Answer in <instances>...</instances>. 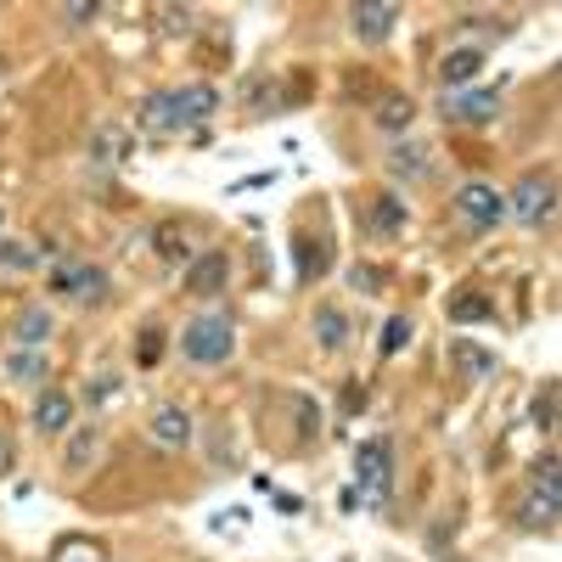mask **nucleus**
Instances as JSON below:
<instances>
[{
  "label": "nucleus",
  "mask_w": 562,
  "mask_h": 562,
  "mask_svg": "<svg viewBox=\"0 0 562 562\" xmlns=\"http://www.w3.org/2000/svg\"><path fill=\"white\" fill-rule=\"evenodd\" d=\"M220 113V90L214 85H180V90H153V97H140L135 108V124L147 130V135H186V130H198Z\"/></svg>",
  "instance_id": "nucleus-1"
},
{
  "label": "nucleus",
  "mask_w": 562,
  "mask_h": 562,
  "mask_svg": "<svg viewBox=\"0 0 562 562\" xmlns=\"http://www.w3.org/2000/svg\"><path fill=\"white\" fill-rule=\"evenodd\" d=\"M180 355L192 366H225L231 355H237V321H231L225 310H209V315H192L180 333Z\"/></svg>",
  "instance_id": "nucleus-2"
},
{
  "label": "nucleus",
  "mask_w": 562,
  "mask_h": 562,
  "mask_svg": "<svg viewBox=\"0 0 562 562\" xmlns=\"http://www.w3.org/2000/svg\"><path fill=\"white\" fill-rule=\"evenodd\" d=\"M551 209H557V175L551 169L518 175V186L506 192V220H518V225H540Z\"/></svg>",
  "instance_id": "nucleus-3"
},
{
  "label": "nucleus",
  "mask_w": 562,
  "mask_h": 562,
  "mask_svg": "<svg viewBox=\"0 0 562 562\" xmlns=\"http://www.w3.org/2000/svg\"><path fill=\"white\" fill-rule=\"evenodd\" d=\"M52 293H63L74 304H102L108 299V270L102 265H79V259H57L52 265Z\"/></svg>",
  "instance_id": "nucleus-4"
},
{
  "label": "nucleus",
  "mask_w": 562,
  "mask_h": 562,
  "mask_svg": "<svg viewBox=\"0 0 562 562\" xmlns=\"http://www.w3.org/2000/svg\"><path fill=\"white\" fill-rule=\"evenodd\" d=\"M355 484H360V495H371V501H389V484H394L389 439H366V445L355 450Z\"/></svg>",
  "instance_id": "nucleus-5"
},
{
  "label": "nucleus",
  "mask_w": 562,
  "mask_h": 562,
  "mask_svg": "<svg viewBox=\"0 0 562 562\" xmlns=\"http://www.w3.org/2000/svg\"><path fill=\"white\" fill-rule=\"evenodd\" d=\"M456 214L473 225V231H495L506 220V198L495 192V186L473 180V186H461V192H456Z\"/></svg>",
  "instance_id": "nucleus-6"
},
{
  "label": "nucleus",
  "mask_w": 562,
  "mask_h": 562,
  "mask_svg": "<svg viewBox=\"0 0 562 562\" xmlns=\"http://www.w3.org/2000/svg\"><path fill=\"white\" fill-rule=\"evenodd\" d=\"M349 23H355V40L360 45H383L400 23V7L394 0H360V7H349Z\"/></svg>",
  "instance_id": "nucleus-7"
},
{
  "label": "nucleus",
  "mask_w": 562,
  "mask_h": 562,
  "mask_svg": "<svg viewBox=\"0 0 562 562\" xmlns=\"http://www.w3.org/2000/svg\"><path fill=\"white\" fill-rule=\"evenodd\" d=\"M495 108H501L495 90H445V97H439V113L450 124H490Z\"/></svg>",
  "instance_id": "nucleus-8"
},
{
  "label": "nucleus",
  "mask_w": 562,
  "mask_h": 562,
  "mask_svg": "<svg viewBox=\"0 0 562 562\" xmlns=\"http://www.w3.org/2000/svg\"><path fill=\"white\" fill-rule=\"evenodd\" d=\"M225 276H231V259L220 248H209V254H198L192 265H186V293L214 299V293H225Z\"/></svg>",
  "instance_id": "nucleus-9"
},
{
  "label": "nucleus",
  "mask_w": 562,
  "mask_h": 562,
  "mask_svg": "<svg viewBox=\"0 0 562 562\" xmlns=\"http://www.w3.org/2000/svg\"><path fill=\"white\" fill-rule=\"evenodd\" d=\"M34 428H40L45 439L74 434V394H68V389H40V400H34Z\"/></svg>",
  "instance_id": "nucleus-10"
},
{
  "label": "nucleus",
  "mask_w": 562,
  "mask_h": 562,
  "mask_svg": "<svg viewBox=\"0 0 562 562\" xmlns=\"http://www.w3.org/2000/svg\"><path fill=\"white\" fill-rule=\"evenodd\" d=\"M479 68H484V52H479V45H461V52H450L439 63V79H445V90H467L479 79Z\"/></svg>",
  "instance_id": "nucleus-11"
},
{
  "label": "nucleus",
  "mask_w": 562,
  "mask_h": 562,
  "mask_svg": "<svg viewBox=\"0 0 562 562\" xmlns=\"http://www.w3.org/2000/svg\"><path fill=\"white\" fill-rule=\"evenodd\" d=\"M57 333V321H52V310H23L18 321H12V338L23 344V349H45V338H52Z\"/></svg>",
  "instance_id": "nucleus-12"
},
{
  "label": "nucleus",
  "mask_w": 562,
  "mask_h": 562,
  "mask_svg": "<svg viewBox=\"0 0 562 562\" xmlns=\"http://www.w3.org/2000/svg\"><path fill=\"white\" fill-rule=\"evenodd\" d=\"M153 439H158V445H169V450L192 445V416H186L180 405H164V411L153 416Z\"/></svg>",
  "instance_id": "nucleus-13"
},
{
  "label": "nucleus",
  "mask_w": 562,
  "mask_h": 562,
  "mask_svg": "<svg viewBox=\"0 0 562 562\" xmlns=\"http://www.w3.org/2000/svg\"><path fill=\"white\" fill-rule=\"evenodd\" d=\"M315 344H321L326 355H338V349L349 344V321H344V310H333V304H321V310H315Z\"/></svg>",
  "instance_id": "nucleus-14"
},
{
  "label": "nucleus",
  "mask_w": 562,
  "mask_h": 562,
  "mask_svg": "<svg viewBox=\"0 0 562 562\" xmlns=\"http://www.w3.org/2000/svg\"><path fill=\"white\" fill-rule=\"evenodd\" d=\"M529 490L562 506V456H540V461L529 467Z\"/></svg>",
  "instance_id": "nucleus-15"
},
{
  "label": "nucleus",
  "mask_w": 562,
  "mask_h": 562,
  "mask_svg": "<svg viewBox=\"0 0 562 562\" xmlns=\"http://www.w3.org/2000/svg\"><path fill=\"white\" fill-rule=\"evenodd\" d=\"M102 456V428H74L68 439V473H90V461Z\"/></svg>",
  "instance_id": "nucleus-16"
},
{
  "label": "nucleus",
  "mask_w": 562,
  "mask_h": 562,
  "mask_svg": "<svg viewBox=\"0 0 562 562\" xmlns=\"http://www.w3.org/2000/svg\"><path fill=\"white\" fill-rule=\"evenodd\" d=\"M366 225L378 231V237H394V231H405V203H400V198H371Z\"/></svg>",
  "instance_id": "nucleus-17"
},
{
  "label": "nucleus",
  "mask_w": 562,
  "mask_h": 562,
  "mask_svg": "<svg viewBox=\"0 0 562 562\" xmlns=\"http://www.w3.org/2000/svg\"><path fill=\"white\" fill-rule=\"evenodd\" d=\"M557 518H562V506H557V501H546V495H535V490L518 501V524H524V529H551Z\"/></svg>",
  "instance_id": "nucleus-18"
},
{
  "label": "nucleus",
  "mask_w": 562,
  "mask_h": 562,
  "mask_svg": "<svg viewBox=\"0 0 562 562\" xmlns=\"http://www.w3.org/2000/svg\"><path fill=\"white\" fill-rule=\"evenodd\" d=\"M445 315H450L456 326H473V321H495V304L479 299V293H456V299L445 304Z\"/></svg>",
  "instance_id": "nucleus-19"
},
{
  "label": "nucleus",
  "mask_w": 562,
  "mask_h": 562,
  "mask_svg": "<svg viewBox=\"0 0 562 562\" xmlns=\"http://www.w3.org/2000/svg\"><path fill=\"white\" fill-rule=\"evenodd\" d=\"M529 416H535V428H557L562 422V383H540V394H535V405H529Z\"/></svg>",
  "instance_id": "nucleus-20"
},
{
  "label": "nucleus",
  "mask_w": 562,
  "mask_h": 562,
  "mask_svg": "<svg viewBox=\"0 0 562 562\" xmlns=\"http://www.w3.org/2000/svg\"><path fill=\"white\" fill-rule=\"evenodd\" d=\"M389 169H394L400 180H422V175H428V147H422V140L411 147V140H405V147L389 153Z\"/></svg>",
  "instance_id": "nucleus-21"
},
{
  "label": "nucleus",
  "mask_w": 562,
  "mask_h": 562,
  "mask_svg": "<svg viewBox=\"0 0 562 562\" xmlns=\"http://www.w3.org/2000/svg\"><path fill=\"white\" fill-rule=\"evenodd\" d=\"M416 119V108H411V97H383L378 102V130H389V135H400L405 124Z\"/></svg>",
  "instance_id": "nucleus-22"
},
{
  "label": "nucleus",
  "mask_w": 562,
  "mask_h": 562,
  "mask_svg": "<svg viewBox=\"0 0 562 562\" xmlns=\"http://www.w3.org/2000/svg\"><path fill=\"white\" fill-rule=\"evenodd\" d=\"M158 259H192V243H186V225H158L153 231Z\"/></svg>",
  "instance_id": "nucleus-23"
},
{
  "label": "nucleus",
  "mask_w": 562,
  "mask_h": 562,
  "mask_svg": "<svg viewBox=\"0 0 562 562\" xmlns=\"http://www.w3.org/2000/svg\"><path fill=\"white\" fill-rule=\"evenodd\" d=\"M45 254L40 248H29V243H0V270H12V276H23V270H34Z\"/></svg>",
  "instance_id": "nucleus-24"
},
{
  "label": "nucleus",
  "mask_w": 562,
  "mask_h": 562,
  "mask_svg": "<svg viewBox=\"0 0 562 562\" xmlns=\"http://www.w3.org/2000/svg\"><path fill=\"white\" fill-rule=\"evenodd\" d=\"M164 360V333H158V326H140V333H135V366H158Z\"/></svg>",
  "instance_id": "nucleus-25"
},
{
  "label": "nucleus",
  "mask_w": 562,
  "mask_h": 562,
  "mask_svg": "<svg viewBox=\"0 0 562 562\" xmlns=\"http://www.w3.org/2000/svg\"><path fill=\"white\" fill-rule=\"evenodd\" d=\"M293 254H299V276H304V281H315L321 265H333V259H321V243H315V237H299Z\"/></svg>",
  "instance_id": "nucleus-26"
},
{
  "label": "nucleus",
  "mask_w": 562,
  "mask_h": 562,
  "mask_svg": "<svg viewBox=\"0 0 562 562\" xmlns=\"http://www.w3.org/2000/svg\"><path fill=\"white\" fill-rule=\"evenodd\" d=\"M456 366L473 371V378H490V371H495V355H484V349H473V344H456Z\"/></svg>",
  "instance_id": "nucleus-27"
},
{
  "label": "nucleus",
  "mask_w": 562,
  "mask_h": 562,
  "mask_svg": "<svg viewBox=\"0 0 562 562\" xmlns=\"http://www.w3.org/2000/svg\"><path fill=\"white\" fill-rule=\"evenodd\" d=\"M7 371H12V383H23V378H45V360H40L34 349H23V355L7 360Z\"/></svg>",
  "instance_id": "nucleus-28"
},
{
  "label": "nucleus",
  "mask_w": 562,
  "mask_h": 562,
  "mask_svg": "<svg viewBox=\"0 0 562 562\" xmlns=\"http://www.w3.org/2000/svg\"><path fill=\"white\" fill-rule=\"evenodd\" d=\"M405 338H411V315H394V321L383 326V355H400Z\"/></svg>",
  "instance_id": "nucleus-29"
},
{
  "label": "nucleus",
  "mask_w": 562,
  "mask_h": 562,
  "mask_svg": "<svg viewBox=\"0 0 562 562\" xmlns=\"http://www.w3.org/2000/svg\"><path fill=\"white\" fill-rule=\"evenodd\" d=\"M113 394H119V378H108V371L85 383V400H90V405H102V400H113Z\"/></svg>",
  "instance_id": "nucleus-30"
},
{
  "label": "nucleus",
  "mask_w": 562,
  "mask_h": 562,
  "mask_svg": "<svg viewBox=\"0 0 562 562\" xmlns=\"http://www.w3.org/2000/svg\"><path fill=\"white\" fill-rule=\"evenodd\" d=\"M12 467H18V445H12L7 428H0V479H12Z\"/></svg>",
  "instance_id": "nucleus-31"
},
{
  "label": "nucleus",
  "mask_w": 562,
  "mask_h": 562,
  "mask_svg": "<svg viewBox=\"0 0 562 562\" xmlns=\"http://www.w3.org/2000/svg\"><path fill=\"white\" fill-rule=\"evenodd\" d=\"M97 12H102V7H90V0H85V7H63V18H68V23H90Z\"/></svg>",
  "instance_id": "nucleus-32"
}]
</instances>
